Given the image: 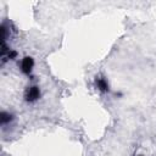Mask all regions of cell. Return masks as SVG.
Returning <instances> with one entry per match:
<instances>
[{
    "label": "cell",
    "mask_w": 156,
    "mask_h": 156,
    "mask_svg": "<svg viewBox=\"0 0 156 156\" xmlns=\"http://www.w3.org/2000/svg\"><path fill=\"white\" fill-rule=\"evenodd\" d=\"M95 87L98 90H100L101 93H108L110 91V85L108 82L105 77L102 76H96L95 77Z\"/></svg>",
    "instance_id": "3957f363"
},
{
    "label": "cell",
    "mask_w": 156,
    "mask_h": 156,
    "mask_svg": "<svg viewBox=\"0 0 156 156\" xmlns=\"http://www.w3.org/2000/svg\"><path fill=\"white\" fill-rule=\"evenodd\" d=\"M13 121V115L10 113V112H6V111H2L1 115H0V123H1V127H6L9 126L11 122Z\"/></svg>",
    "instance_id": "277c9868"
},
{
    "label": "cell",
    "mask_w": 156,
    "mask_h": 156,
    "mask_svg": "<svg viewBox=\"0 0 156 156\" xmlns=\"http://www.w3.org/2000/svg\"><path fill=\"white\" fill-rule=\"evenodd\" d=\"M33 66H34V60H33L30 56H26V57H23L22 61H21V65H20L21 71H22L24 74H27V76H29V74L32 73Z\"/></svg>",
    "instance_id": "7a4b0ae2"
},
{
    "label": "cell",
    "mask_w": 156,
    "mask_h": 156,
    "mask_svg": "<svg viewBox=\"0 0 156 156\" xmlns=\"http://www.w3.org/2000/svg\"><path fill=\"white\" fill-rule=\"evenodd\" d=\"M40 98V89L38 85H30L24 93V100L27 102H35Z\"/></svg>",
    "instance_id": "6da1fadb"
}]
</instances>
